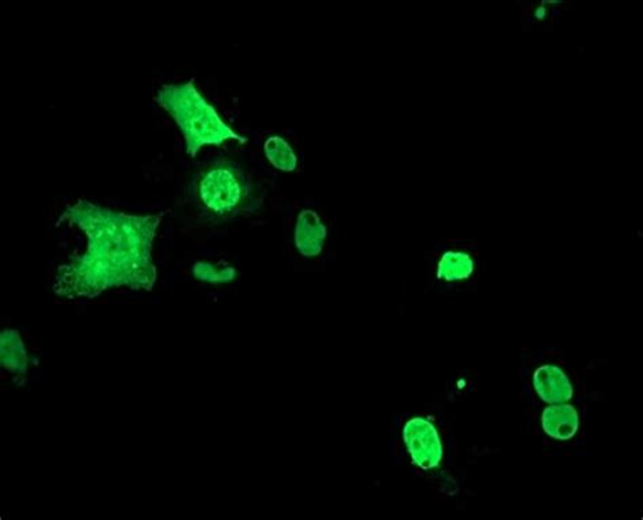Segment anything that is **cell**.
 Wrapping results in <instances>:
<instances>
[{
    "mask_svg": "<svg viewBox=\"0 0 643 520\" xmlns=\"http://www.w3.org/2000/svg\"><path fill=\"white\" fill-rule=\"evenodd\" d=\"M0 364L17 384L25 383L29 355L19 331L4 329L0 335Z\"/></svg>",
    "mask_w": 643,
    "mask_h": 520,
    "instance_id": "7",
    "label": "cell"
},
{
    "mask_svg": "<svg viewBox=\"0 0 643 520\" xmlns=\"http://www.w3.org/2000/svg\"><path fill=\"white\" fill-rule=\"evenodd\" d=\"M196 195L212 218H236L255 207L254 184L232 162L220 161L204 169L196 181Z\"/></svg>",
    "mask_w": 643,
    "mask_h": 520,
    "instance_id": "3",
    "label": "cell"
},
{
    "mask_svg": "<svg viewBox=\"0 0 643 520\" xmlns=\"http://www.w3.org/2000/svg\"><path fill=\"white\" fill-rule=\"evenodd\" d=\"M541 434L554 443H569L580 435L582 408L575 402L543 405L537 414Z\"/></svg>",
    "mask_w": 643,
    "mask_h": 520,
    "instance_id": "6",
    "label": "cell"
},
{
    "mask_svg": "<svg viewBox=\"0 0 643 520\" xmlns=\"http://www.w3.org/2000/svg\"><path fill=\"white\" fill-rule=\"evenodd\" d=\"M264 151L269 162L279 171L288 173L296 171L297 156L284 138L271 137L266 139Z\"/></svg>",
    "mask_w": 643,
    "mask_h": 520,
    "instance_id": "10",
    "label": "cell"
},
{
    "mask_svg": "<svg viewBox=\"0 0 643 520\" xmlns=\"http://www.w3.org/2000/svg\"><path fill=\"white\" fill-rule=\"evenodd\" d=\"M577 394V383L570 371L555 361L543 360L528 371L530 399L542 407L575 401Z\"/></svg>",
    "mask_w": 643,
    "mask_h": 520,
    "instance_id": "4",
    "label": "cell"
},
{
    "mask_svg": "<svg viewBox=\"0 0 643 520\" xmlns=\"http://www.w3.org/2000/svg\"><path fill=\"white\" fill-rule=\"evenodd\" d=\"M165 214L128 215L80 201L61 221L85 234V253L58 268L54 291L66 297H96L110 289L151 291L156 282L152 261L157 227Z\"/></svg>",
    "mask_w": 643,
    "mask_h": 520,
    "instance_id": "1",
    "label": "cell"
},
{
    "mask_svg": "<svg viewBox=\"0 0 643 520\" xmlns=\"http://www.w3.org/2000/svg\"><path fill=\"white\" fill-rule=\"evenodd\" d=\"M476 271V262L466 251L449 250L442 256L437 266V279L446 283L464 282Z\"/></svg>",
    "mask_w": 643,
    "mask_h": 520,
    "instance_id": "9",
    "label": "cell"
},
{
    "mask_svg": "<svg viewBox=\"0 0 643 520\" xmlns=\"http://www.w3.org/2000/svg\"><path fill=\"white\" fill-rule=\"evenodd\" d=\"M403 443L413 464L421 470L431 472L442 465L444 446L440 432L426 418H413L403 425Z\"/></svg>",
    "mask_w": 643,
    "mask_h": 520,
    "instance_id": "5",
    "label": "cell"
},
{
    "mask_svg": "<svg viewBox=\"0 0 643 520\" xmlns=\"http://www.w3.org/2000/svg\"><path fill=\"white\" fill-rule=\"evenodd\" d=\"M155 101L173 117L185 138L186 153L195 158L206 145H220L227 140L248 143L227 126L216 109L200 95L195 80L165 85L156 93Z\"/></svg>",
    "mask_w": 643,
    "mask_h": 520,
    "instance_id": "2",
    "label": "cell"
},
{
    "mask_svg": "<svg viewBox=\"0 0 643 520\" xmlns=\"http://www.w3.org/2000/svg\"><path fill=\"white\" fill-rule=\"evenodd\" d=\"M193 278L208 284H226L237 279V270L230 266L214 264L209 261H197L192 268Z\"/></svg>",
    "mask_w": 643,
    "mask_h": 520,
    "instance_id": "11",
    "label": "cell"
},
{
    "mask_svg": "<svg viewBox=\"0 0 643 520\" xmlns=\"http://www.w3.org/2000/svg\"><path fill=\"white\" fill-rule=\"evenodd\" d=\"M327 227L320 216L304 209L296 221L295 245L304 257H317L325 248Z\"/></svg>",
    "mask_w": 643,
    "mask_h": 520,
    "instance_id": "8",
    "label": "cell"
}]
</instances>
